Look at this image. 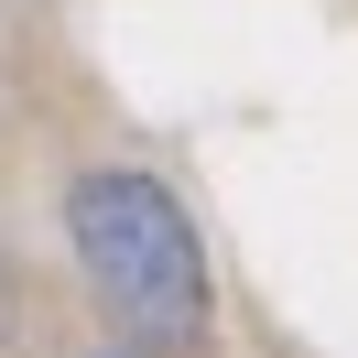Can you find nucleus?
Wrapping results in <instances>:
<instances>
[{
    "label": "nucleus",
    "mask_w": 358,
    "mask_h": 358,
    "mask_svg": "<svg viewBox=\"0 0 358 358\" xmlns=\"http://www.w3.org/2000/svg\"><path fill=\"white\" fill-rule=\"evenodd\" d=\"M66 239H76L87 293H98L131 336L174 348V336L206 326V250H196L185 206L163 196L152 174H76V196H66Z\"/></svg>",
    "instance_id": "nucleus-1"
}]
</instances>
